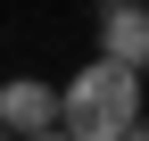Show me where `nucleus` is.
Returning a JSON list of instances; mask_svg holds the SVG:
<instances>
[{"label": "nucleus", "mask_w": 149, "mask_h": 141, "mask_svg": "<svg viewBox=\"0 0 149 141\" xmlns=\"http://www.w3.org/2000/svg\"><path fill=\"white\" fill-rule=\"evenodd\" d=\"M141 83H149V75L124 66V58L74 66V83H58V133H74V141H133V133H149Z\"/></svg>", "instance_id": "1"}, {"label": "nucleus", "mask_w": 149, "mask_h": 141, "mask_svg": "<svg viewBox=\"0 0 149 141\" xmlns=\"http://www.w3.org/2000/svg\"><path fill=\"white\" fill-rule=\"evenodd\" d=\"M0 133L50 141V133H58V83H42V75H8V83H0Z\"/></svg>", "instance_id": "2"}, {"label": "nucleus", "mask_w": 149, "mask_h": 141, "mask_svg": "<svg viewBox=\"0 0 149 141\" xmlns=\"http://www.w3.org/2000/svg\"><path fill=\"white\" fill-rule=\"evenodd\" d=\"M100 58H124L149 75V8L141 0H100Z\"/></svg>", "instance_id": "3"}, {"label": "nucleus", "mask_w": 149, "mask_h": 141, "mask_svg": "<svg viewBox=\"0 0 149 141\" xmlns=\"http://www.w3.org/2000/svg\"><path fill=\"white\" fill-rule=\"evenodd\" d=\"M141 8H149V0H141Z\"/></svg>", "instance_id": "4"}]
</instances>
